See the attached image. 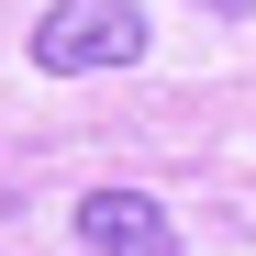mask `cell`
<instances>
[{"instance_id":"2","label":"cell","mask_w":256,"mask_h":256,"mask_svg":"<svg viewBox=\"0 0 256 256\" xmlns=\"http://www.w3.org/2000/svg\"><path fill=\"white\" fill-rule=\"evenodd\" d=\"M78 245L90 256H178V234H167V212L145 190H90L78 200Z\"/></svg>"},{"instance_id":"3","label":"cell","mask_w":256,"mask_h":256,"mask_svg":"<svg viewBox=\"0 0 256 256\" xmlns=\"http://www.w3.org/2000/svg\"><path fill=\"white\" fill-rule=\"evenodd\" d=\"M212 12H234V0H212Z\"/></svg>"},{"instance_id":"1","label":"cell","mask_w":256,"mask_h":256,"mask_svg":"<svg viewBox=\"0 0 256 256\" xmlns=\"http://www.w3.org/2000/svg\"><path fill=\"white\" fill-rule=\"evenodd\" d=\"M145 56V12L134 0H45L34 12V67L45 78H100Z\"/></svg>"}]
</instances>
